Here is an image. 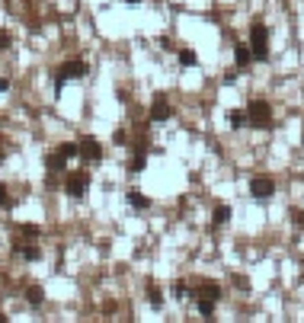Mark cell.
<instances>
[{
	"label": "cell",
	"mask_w": 304,
	"mask_h": 323,
	"mask_svg": "<svg viewBox=\"0 0 304 323\" xmlns=\"http://www.w3.org/2000/svg\"><path fill=\"white\" fill-rule=\"evenodd\" d=\"M128 205L141 211V208H147V205H151V199H147V195H141V192H128Z\"/></svg>",
	"instance_id": "13"
},
{
	"label": "cell",
	"mask_w": 304,
	"mask_h": 323,
	"mask_svg": "<svg viewBox=\"0 0 304 323\" xmlns=\"http://www.w3.org/2000/svg\"><path fill=\"white\" fill-rule=\"evenodd\" d=\"M80 157L90 160V163H96V160L103 157V147H99V141L90 138V134H87V138H80Z\"/></svg>",
	"instance_id": "6"
},
{
	"label": "cell",
	"mask_w": 304,
	"mask_h": 323,
	"mask_svg": "<svg viewBox=\"0 0 304 323\" xmlns=\"http://www.w3.org/2000/svg\"><path fill=\"white\" fill-rule=\"evenodd\" d=\"M195 304H199V314L205 320H212V314H215V304H218V301H212V298H205V294H199V301H195Z\"/></svg>",
	"instance_id": "11"
},
{
	"label": "cell",
	"mask_w": 304,
	"mask_h": 323,
	"mask_svg": "<svg viewBox=\"0 0 304 323\" xmlns=\"http://www.w3.org/2000/svg\"><path fill=\"white\" fill-rule=\"evenodd\" d=\"M250 48H253V58H266L269 55V29H266V23H253V29H250Z\"/></svg>",
	"instance_id": "2"
},
{
	"label": "cell",
	"mask_w": 304,
	"mask_h": 323,
	"mask_svg": "<svg viewBox=\"0 0 304 323\" xmlns=\"http://www.w3.org/2000/svg\"><path fill=\"white\" fill-rule=\"evenodd\" d=\"M6 154H10V147H6V144H3V141H0V160H3V157H6Z\"/></svg>",
	"instance_id": "27"
},
{
	"label": "cell",
	"mask_w": 304,
	"mask_h": 323,
	"mask_svg": "<svg viewBox=\"0 0 304 323\" xmlns=\"http://www.w3.org/2000/svg\"><path fill=\"white\" fill-rule=\"evenodd\" d=\"M13 253H19L23 259H29V262H36L39 256H42V250H39L36 243H29V246H23V243H13Z\"/></svg>",
	"instance_id": "9"
},
{
	"label": "cell",
	"mask_w": 304,
	"mask_h": 323,
	"mask_svg": "<svg viewBox=\"0 0 304 323\" xmlns=\"http://www.w3.org/2000/svg\"><path fill=\"white\" fill-rule=\"evenodd\" d=\"M151 119H154V122H167V119H170V103H167L164 96L154 99V106H151Z\"/></svg>",
	"instance_id": "7"
},
{
	"label": "cell",
	"mask_w": 304,
	"mask_h": 323,
	"mask_svg": "<svg viewBox=\"0 0 304 323\" xmlns=\"http://www.w3.org/2000/svg\"><path fill=\"white\" fill-rule=\"evenodd\" d=\"M227 119H231V125H234V128H243V125H247V116H243L240 109H234V112H231Z\"/></svg>",
	"instance_id": "18"
},
{
	"label": "cell",
	"mask_w": 304,
	"mask_h": 323,
	"mask_svg": "<svg viewBox=\"0 0 304 323\" xmlns=\"http://www.w3.org/2000/svg\"><path fill=\"white\" fill-rule=\"evenodd\" d=\"M87 74V64L84 61H77V58H71V61H64L61 64V71H58V80H55V93H61V86H64V80H71V77H84Z\"/></svg>",
	"instance_id": "3"
},
{
	"label": "cell",
	"mask_w": 304,
	"mask_h": 323,
	"mask_svg": "<svg viewBox=\"0 0 304 323\" xmlns=\"http://www.w3.org/2000/svg\"><path fill=\"white\" fill-rule=\"evenodd\" d=\"M125 3H141V0H125Z\"/></svg>",
	"instance_id": "28"
},
{
	"label": "cell",
	"mask_w": 304,
	"mask_h": 323,
	"mask_svg": "<svg viewBox=\"0 0 304 323\" xmlns=\"http://www.w3.org/2000/svg\"><path fill=\"white\" fill-rule=\"evenodd\" d=\"M3 48H10V32L0 29V51H3Z\"/></svg>",
	"instance_id": "22"
},
{
	"label": "cell",
	"mask_w": 304,
	"mask_h": 323,
	"mask_svg": "<svg viewBox=\"0 0 304 323\" xmlns=\"http://www.w3.org/2000/svg\"><path fill=\"white\" fill-rule=\"evenodd\" d=\"M247 122L253 125V128H269V125H272V119H269V103H266V99H253V103L247 106Z\"/></svg>",
	"instance_id": "1"
},
{
	"label": "cell",
	"mask_w": 304,
	"mask_h": 323,
	"mask_svg": "<svg viewBox=\"0 0 304 323\" xmlns=\"http://www.w3.org/2000/svg\"><path fill=\"white\" fill-rule=\"evenodd\" d=\"M179 64L182 67H192L195 64V51L192 48H179Z\"/></svg>",
	"instance_id": "17"
},
{
	"label": "cell",
	"mask_w": 304,
	"mask_h": 323,
	"mask_svg": "<svg viewBox=\"0 0 304 323\" xmlns=\"http://www.w3.org/2000/svg\"><path fill=\"white\" fill-rule=\"evenodd\" d=\"M199 294H205V298H212V301H221V288L215 285V282H205V285L199 288Z\"/></svg>",
	"instance_id": "14"
},
{
	"label": "cell",
	"mask_w": 304,
	"mask_h": 323,
	"mask_svg": "<svg viewBox=\"0 0 304 323\" xmlns=\"http://www.w3.org/2000/svg\"><path fill=\"white\" fill-rule=\"evenodd\" d=\"M26 301H29L32 307H42V301H45V294H42V288L39 285H32L29 291H26Z\"/></svg>",
	"instance_id": "12"
},
{
	"label": "cell",
	"mask_w": 304,
	"mask_h": 323,
	"mask_svg": "<svg viewBox=\"0 0 304 323\" xmlns=\"http://www.w3.org/2000/svg\"><path fill=\"white\" fill-rule=\"evenodd\" d=\"M275 192V183L269 176H256V179H250V195L253 199H269V195Z\"/></svg>",
	"instance_id": "5"
},
{
	"label": "cell",
	"mask_w": 304,
	"mask_h": 323,
	"mask_svg": "<svg viewBox=\"0 0 304 323\" xmlns=\"http://www.w3.org/2000/svg\"><path fill=\"white\" fill-rule=\"evenodd\" d=\"M144 163H147V160H144V154H138V157L131 160V173H141V170H144Z\"/></svg>",
	"instance_id": "21"
},
{
	"label": "cell",
	"mask_w": 304,
	"mask_h": 323,
	"mask_svg": "<svg viewBox=\"0 0 304 323\" xmlns=\"http://www.w3.org/2000/svg\"><path fill=\"white\" fill-rule=\"evenodd\" d=\"M19 234H23V237H39V227L36 224H23V227H16Z\"/></svg>",
	"instance_id": "20"
},
{
	"label": "cell",
	"mask_w": 304,
	"mask_h": 323,
	"mask_svg": "<svg viewBox=\"0 0 304 323\" xmlns=\"http://www.w3.org/2000/svg\"><path fill=\"white\" fill-rule=\"evenodd\" d=\"M288 214H292V224L295 227H304V211H301V208H292Z\"/></svg>",
	"instance_id": "19"
},
{
	"label": "cell",
	"mask_w": 304,
	"mask_h": 323,
	"mask_svg": "<svg viewBox=\"0 0 304 323\" xmlns=\"http://www.w3.org/2000/svg\"><path fill=\"white\" fill-rule=\"evenodd\" d=\"M160 48H164V51H173V42H170V36H164V39H160Z\"/></svg>",
	"instance_id": "24"
},
{
	"label": "cell",
	"mask_w": 304,
	"mask_h": 323,
	"mask_svg": "<svg viewBox=\"0 0 304 323\" xmlns=\"http://www.w3.org/2000/svg\"><path fill=\"white\" fill-rule=\"evenodd\" d=\"M87 186H90V176L80 170V173H74V176H67L64 192L71 195V199H84V195H87Z\"/></svg>",
	"instance_id": "4"
},
{
	"label": "cell",
	"mask_w": 304,
	"mask_h": 323,
	"mask_svg": "<svg viewBox=\"0 0 304 323\" xmlns=\"http://www.w3.org/2000/svg\"><path fill=\"white\" fill-rule=\"evenodd\" d=\"M0 205H6V186L0 183Z\"/></svg>",
	"instance_id": "26"
},
{
	"label": "cell",
	"mask_w": 304,
	"mask_h": 323,
	"mask_svg": "<svg viewBox=\"0 0 304 323\" xmlns=\"http://www.w3.org/2000/svg\"><path fill=\"white\" fill-rule=\"evenodd\" d=\"M0 323H6V317H3V314H0Z\"/></svg>",
	"instance_id": "29"
},
{
	"label": "cell",
	"mask_w": 304,
	"mask_h": 323,
	"mask_svg": "<svg viewBox=\"0 0 304 323\" xmlns=\"http://www.w3.org/2000/svg\"><path fill=\"white\" fill-rule=\"evenodd\" d=\"M173 294H176V298H186V285H182V282H176V285H173Z\"/></svg>",
	"instance_id": "23"
},
{
	"label": "cell",
	"mask_w": 304,
	"mask_h": 323,
	"mask_svg": "<svg viewBox=\"0 0 304 323\" xmlns=\"http://www.w3.org/2000/svg\"><path fill=\"white\" fill-rule=\"evenodd\" d=\"M234 58H237V67H247L253 61V48H250V45H237V48H234Z\"/></svg>",
	"instance_id": "10"
},
{
	"label": "cell",
	"mask_w": 304,
	"mask_h": 323,
	"mask_svg": "<svg viewBox=\"0 0 304 323\" xmlns=\"http://www.w3.org/2000/svg\"><path fill=\"white\" fill-rule=\"evenodd\" d=\"M6 90H10V80H6V77H0V93H6Z\"/></svg>",
	"instance_id": "25"
},
{
	"label": "cell",
	"mask_w": 304,
	"mask_h": 323,
	"mask_svg": "<svg viewBox=\"0 0 304 323\" xmlns=\"http://www.w3.org/2000/svg\"><path fill=\"white\" fill-rule=\"evenodd\" d=\"M64 160L67 157L58 151V154H51V157H45V166H48V170H64Z\"/></svg>",
	"instance_id": "16"
},
{
	"label": "cell",
	"mask_w": 304,
	"mask_h": 323,
	"mask_svg": "<svg viewBox=\"0 0 304 323\" xmlns=\"http://www.w3.org/2000/svg\"><path fill=\"white\" fill-rule=\"evenodd\" d=\"M147 304H151V307H160V304H164V294H160L157 285H147Z\"/></svg>",
	"instance_id": "15"
},
{
	"label": "cell",
	"mask_w": 304,
	"mask_h": 323,
	"mask_svg": "<svg viewBox=\"0 0 304 323\" xmlns=\"http://www.w3.org/2000/svg\"><path fill=\"white\" fill-rule=\"evenodd\" d=\"M231 205H218V208H215V214H212V227H224L227 224V221H231Z\"/></svg>",
	"instance_id": "8"
},
{
	"label": "cell",
	"mask_w": 304,
	"mask_h": 323,
	"mask_svg": "<svg viewBox=\"0 0 304 323\" xmlns=\"http://www.w3.org/2000/svg\"><path fill=\"white\" fill-rule=\"evenodd\" d=\"M301 141H304V138H301Z\"/></svg>",
	"instance_id": "30"
}]
</instances>
